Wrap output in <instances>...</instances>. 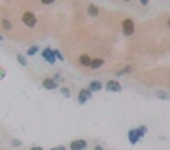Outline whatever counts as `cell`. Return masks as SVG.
I'll use <instances>...</instances> for the list:
<instances>
[{"instance_id":"6da1fadb","label":"cell","mask_w":170,"mask_h":150,"mask_svg":"<svg viewBox=\"0 0 170 150\" xmlns=\"http://www.w3.org/2000/svg\"><path fill=\"white\" fill-rule=\"evenodd\" d=\"M122 32L124 35H127V36H129V35H132L134 33V20L132 19H125L124 22H122Z\"/></svg>"},{"instance_id":"7a4b0ae2","label":"cell","mask_w":170,"mask_h":150,"mask_svg":"<svg viewBox=\"0 0 170 150\" xmlns=\"http://www.w3.org/2000/svg\"><path fill=\"white\" fill-rule=\"evenodd\" d=\"M23 23L28 26V28H34L35 25H36V17L32 12H26V13H23Z\"/></svg>"},{"instance_id":"3957f363","label":"cell","mask_w":170,"mask_h":150,"mask_svg":"<svg viewBox=\"0 0 170 150\" xmlns=\"http://www.w3.org/2000/svg\"><path fill=\"white\" fill-rule=\"evenodd\" d=\"M93 96V92L90 90V89H82L80 92H79V98H77V100H79V103H85L87 99H90Z\"/></svg>"},{"instance_id":"277c9868","label":"cell","mask_w":170,"mask_h":150,"mask_svg":"<svg viewBox=\"0 0 170 150\" xmlns=\"http://www.w3.org/2000/svg\"><path fill=\"white\" fill-rule=\"evenodd\" d=\"M42 57H44V60H47L50 64H54V63L57 61V58H55V55H54V51H52L51 48H44Z\"/></svg>"},{"instance_id":"5b68a950","label":"cell","mask_w":170,"mask_h":150,"mask_svg":"<svg viewBox=\"0 0 170 150\" xmlns=\"http://www.w3.org/2000/svg\"><path fill=\"white\" fill-rule=\"evenodd\" d=\"M140 138H141V137H140V134H138V131H137V128L128 131V140H129L131 144H137V143L140 141Z\"/></svg>"},{"instance_id":"8992f818","label":"cell","mask_w":170,"mask_h":150,"mask_svg":"<svg viewBox=\"0 0 170 150\" xmlns=\"http://www.w3.org/2000/svg\"><path fill=\"white\" fill-rule=\"evenodd\" d=\"M121 89L122 87H121L119 82H116V80H109L106 83V90H109V92H119Z\"/></svg>"},{"instance_id":"52a82bcc","label":"cell","mask_w":170,"mask_h":150,"mask_svg":"<svg viewBox=\"0 0 170 150\" xmlns=\"http://www.w3.org/2000/svg\"><path fill=\"white\" fill-rule=\"evenodd\" d=\"M87 147V143L85 140H74L71 144H70V149L73 150H82V149H86Z\"/></svg>"},{"instance_id":"ba28073f","label":"cell","mask_w":170,"mask_h":150,"mask_svg":"<svg viewBox=\"0 0 170 150\" xmlns=\"http://www.w3.org/2000/svg\"><path fill=\"white\" fill-rule=\"evenodd\" d=\"M42 86H44L45 89H57V87H58V83H57L54 79H50V77H47V79H44V82H42Z\"/></svg>"},{"instance_id":"9c48e42d","label":"cell","mask_w":170,"mask_h":150,"mask_svg":"<svg viewBox=\"0 0 170 150\" xmlns=\"http://www.w3.org/2000/svg\"><path fill=\"white\" fill-rule=\"evenodd\" d=\"M103 64H105V60L103 58H95V60H92L90 61V66L93 70H96V68H99V67H102Z\"/></svg>"},{"instance_id":"30bf717a","label":"cell","mask_w":170,"mask_h":150,"mask_svg":"<svg viewBox=\"0 0 170 150\" xmlns=\"http://www.w3.org/2000/svg\"><path fill=\"white\" fill-rule=\"evenodd\" d=\"M89 89H90L92 92H98V90H101V89H102V83H101V82H98V80H93V82H90V83H89Z\"/></svg>"},{"instance_id":"8fae6325","label":"cell","mask_w":170,"mask_h":150,"mask_svg":"<svg viewBox=\"0 0 170 150\" xmlns=\"http://www.w3.org/2000/svg\"><path fill=\"white\" fill-rule=\"evenodd\" d=\"M87 13H89L90 16H98V15H99V7L95 6V4H89V6H87Z\"/></svg>"},{"instance_id":"7c38bea8","label":"cell","mask_w":170,"mask_h":150,"mask_svg":"<svg viewBox=\"0 0 170 150\" xmlns=\"http://www.w3.org/2000/svg\"><path fill=\"white\" fill-rule=\"evenodd\" d=\"M79 61H80V64H82V66L89 67V66H90V61H92V58H90L89 55H86V54H83V55H80Z\"/></svg>"},{"instance_id":"4fadbf2b","label":"cell","mask_w":170,"mask_h":150,"mask_svg":"<svg viewBox=\"0 0 170 150\" xmlns=\"http://www.w3.org/2000/svg\"><path fill=\"white\" fill-rule=\"evenodd\" d=\"M131 70H132V67H131V66L124 67L122 70H119V71H116V76H124V74H127V73H129Z\"/></svg>"},{"instance_id":"5bb4252c","label":"cell","mask_w":170,"mask_h":150,"mask_svg":"<svg viewBox=\"0 0 170 150\" xmlns=\"http://www.w3.org/2000/svg\"><path fill=\"white\" fill-rule=\"evenodd\" d=\"M137 131L140 134V137H144V134L147 133V127H145V125H140V127L137 128Z\"/></svg>"},{"instance_id":"9a60e30c","label":"cell","mask_w":170,"mask_h":150,"mask_svg":"<svg viewBox=\"0 0 170 150\" xmlns=\"http://www.w3.org/2000/svg\"><path fill=\"white\" fill-rule=\"evenodd\" d=\"M16 58H17V63H19V64H22V66H26V64H28V61L25 60V57H23L22 54H17Z\"/></svg>"},{"instance_id":"2e32d148","label":"cell","mask_w":170,"mask_h":150,"mask_svg":"<svg viewBox=\"0 0 170 150\" xmlns=\"http://www.w3.org/2000/svg\"><path fill=\"white\" fill-rule=\"evenodd\" d=\"M36 52H38V47H36V45H34V47H31L29 50L26 51V54H28L29 57H32V55H35Z\"/></svg>"},{"instance_id":"e0dca14e","label":"cell","mask_w":170,"mask_h":150,"mask_svg":"<svg viewBox=\"0 0 170 150\" xmlns=\"http://www.w3.org/2000/svg\"><path fill=\"white\" fill-rule=\"evenodd\" d=\"M1 23H3V28H4V29H7V31H10V29H12V25H10V22H9L7 19H3V20H1Z\"/></svg>"},{"instance_id":"ac0fdd59","label":"cell","mask_w":170,"mask_h":150,"mask_svg":"<svg viewBox=\"0 0 170 150\" xmlns=\"http://www.w3.org/2000/svg\"><path fill=\"white\" fill-rule=\"evenodd\" d=\"M54 55H55V58H58L60 61H64V55H63L58 50H54Z\"/></svg>"},{"instance_id":"d6986e66","label":"cell","mask_w":170,"mask_h":150,"mask_svg":"<svg viewBox=\"0 0 170 150\" xmlns=\"http://www.w3.org/2000/svg\"><path fill=\"white\" fill-rule=\"evenodd\" d=\"M157 98L158 99H169V95L166 92H157Z\"/></svg>"},{"instance_id":"ffe728a7","label":"cell","mask_w":170,"mask_h":150,"mask_svg":"<svg viewBox=\"0 0 170 150\" xmlns=\"http://www.w3.org/2000/svg\"><path fill=\"white\" fill-rule=\"evenodd\" d=\"M60 92L63 93V96L70 98V89H67V87H61V89H60Z\"/></svg>"},{"instance_id":"44dd1931","label":"cell","mask_w":170,"mask_h":150,"mask_svg":"<svg viewBox=\"0 0 170 150\" xmlns=\"http://www.w3.org/2000/svg\"><path fill=\"white\" fill-rule=\"evenodd\" d=\"M12 144H13V146H15V147H19V146H20V144H22V143H20V141H19V140H13V141H12Z\"/></svg>"},{"instance_id":"7402d4cb","label":"cell","mask_w":170,"mask_h":150,"mask_svg":"<svg viewBox=\"0 0 170 150\" xmlns=\"http://www.w3.org/2000/svg\"><path fill=\"white\" fill-rule=\"evenodd\" d=\"M6 76V70L4 68H0V79H3Z\"/></svg>"},{"instance_id":"603a6c76","label":"cell","mask_w":170,"mask_h":150,"mask_svg":"<svg viewBox=\"0 0 170 150\" xmlns=\"http://www.w3.org/2000/svg\"><path fill=\"white\" fill-rule=\"evenodd\" d=\"M41 1H42L44 4H52V3H54L55 0H41Z\"/></svg>"},{"instance_id":"cb8c5ba5","label":"cell","mask_w":170,"mask_h":150,"mask_svg":"<svg viewBox=\"0 0 170 150\" xmlns=\"http://www.w3.org/2000/svg\"><path fill=\"white\" fill-rule=\"evenodd\" d=\"M52 79H54L55 82H58V80H61V76H60V74H55V76H54Z\"/></svg>"},{"instance_id":"d4e9b609","label":"cell","mask_w":170,"mask_h":150,"mask_svg":"<svg viewBox=\"0 0 170 150\" xmlns=\"http://www.w3.org/2000/svg\"><path fill=\"white\" fill-rule=\"evenodd\" d=\"M54 150H66L64 146H57V147H54Z\"/></svg>"},{"instance_id":"484cf974","label":"cell","mask_w":170,"mask_h":150,"mask_svg":"<svg viewBox=\"0 0 170 150\" xmlns=\"http://www.w3.org/2000/svg\"><path fill=\"white\" fill-rule=\"evenodd\" d=\"M140 1H141L143 6H147V4H148V0H140Z\"/></svg>"},{"instance_id":"4316f807","label":"cell","mask_w":170,"mask_h":150,"mask_svg":"<svg viewBox=\"0 0 170 150\" xmlns=\"http://www.w3.org/2000/svg\"><path fill=\"white\" fill-rule=\"evenodd\" d=\"M32 150H41V147L39 146H32Z\"/></svg>"},{"instance_id":"83f0119b","label":"cell","mask_w":170,"mask_h":150,"mask_svg":"<svg viewBox=\"0 0 170 150\" xmlns=\"http://www.w3.org/2000/svg\"><path fill=\"white\" fill-rule=\"evenodd\" d=\"M124 1H131V0H124Z\"/></svg>"}]
</instances>
